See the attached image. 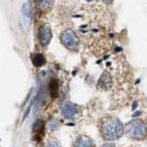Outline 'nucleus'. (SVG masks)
I'll list each match as a JSON object with an SVG mask.
<instances>
[{
  "label": "nucleus",
  "mask_w": 147,
  "mask_h": 147,
  "mask_svg": "<svg viewBox=\"0 0 147 147\" xmlns=\"http://www.w3.org/2000/svg\"><path fill=\"white\" fill-rule=\"evenodd\" d=\"M101 135L107 141L117 140L124 132V127L121 121L115 118H106L100 123Z\"/></svg>",
  "instance_id": "obj_1"
},
{
  "label": "nucleus",
  "mask_w": 147,
  "mask_h": 147,
  "mask_svg": "<svg viewBox=\"0 0 147 147\" xmlns=\"http://www.w3.org/2000/svg\"><path fill=\"white\" fill-rule=\"evenodd\" d=\"M126 134L133 140L144 139L147 135V125L141 119H133L125 126Z\"/></svg>",
  "instance_id": "obj_2"
},
{
  "label": "nucleus",
  "mask_w": 147,
  "mask_h": 147,
  "mask_svg": "<svg viewBox=\"0 0 147 147\" xmlns=\"http://www.w3.org/2000/svg\"><path fill=\"white\" fill-rule=\"evenodd\" d=\"M61 41L67 49L71 51L76 50L79 44V40L72 30H66L63 32L61 35Z\"/></svg>",
  "instance_id": "obj_3"
},
{
  "label": "nucleus",
  "mask_w": 147,
  "mask_h": 147,
  "mask_svg": "<svg viewBox=\"0 0 147 147\" xmlns=\"http://www.w3.org/2000/svg\"><path fill=\"white\" fill-rule=\"evenodd\" d=\"M52 31H51L50 27L47 25H41L38 30V38L40 44L42 46H46L50 43L51 40H52Z\"/></svg>",
  "instance_id": "obj_4"
},
{
  "label": "nucleus",
  "mask_w": 147,
  "mask_h": 147,
  "mask_svg": "<svg viewBox=\"0 0 147 147\" xmlns=\"http://www.w3.org/2000/svg\"><path fill=\"white\" fill-rule=\"evenodd\" d=\"M79 112V107L76 104L73 103H66L63 105L62 109V114L64 118L73 119H75L76 116Z\"/></svg>",
  "instance_id": "obj_5"
},
{
  "label": "nucleus",
  "mask_w": 147,
  "mask_h": 147,
  "mask_svg": "<svg viewBox=\"0 0 147 147\" xmlns=\"http://www.w3.org/2000/svg\"><path fill=\"white\" fill-rule=\"evenodd\" d=\"M75 147H93V142L88 136L81 135L76 139Z\"/></svg>",
  "instance_id": "obj_6"
},
{
  "label": "nucleus",
  "mask_w": 147,
  "mask_h": 147,
  "mask_svg": "<svg viewBox=\"0 0 147 147\" xmlns=\"http://www.w3.org/2000/svg\"><path fill=\"white\" fill-rule=\"evenodd\" d=\"M49 88L51 92V96L53 98H55L59 94V82L57 79H51L50 84H49Z\"/></svg>",
  "instance_id": "obj_7"
},
{
  "label": "nucleus",
  "mask_w": 147,
  "mask_h": 147,
  "mask_svg": "<svg viewBox=\"0 0 147 147\" xmlns=\"http://www.w3.org/2000/svg\"><path fill=\"white\" fill-rule=\"evenodd\" d=\"M32 63L35 67H41L45 63V57L41 53H36L32 56Z\"/></svg>",
  "instance_id": "obj_8"
},
{
  "label": "nucleus",
  "mask_w": 147,
  "mask_h": 147,
  "mask_svg": "<svg viewBox=\"0 0 147 147\" xmlns=\"http://www.w3.org/2000/svg\"><path fill=\"white\" fill-rule=\"evenodd\" d=\"M111 84V78L108 73H105L101 76L99 80V86H102V88H108V87Z\"/></svg>",
  "instance_id": "obj_9"
},
{
  "label": "nucleus",
  "mask_w": 147,
  "mask_h": 147,
  "mask_svg": "<svg viewBox=\"0 0 147 147\" xmlns=\"http://www.w3.org/2000/svg\"><path fill=\"white\" fill-rule=\"evenodd\" d=\"M45 147H62L60 142L56 139H49Z\"/></svg>",
  "instance_id": "obj_10"
},
{
  "label": "nucleus",
  "mask_w": 147,
  "mask_h": 147,
  "mask_svg": "<svg viewBox=\"0 0 147 147\" xmlns=\"http://www.w3.org/2000/svg\"><path fill=\"white\" fill-rule=\"evenodd\" d=\"M100 147H115V145L113 144H105L103 145H101Z\"/></svg>",
  "instance_id": "obj_11"
},
{
  "label": "nucleus",
  "mask_w": 147,
  "mask_h": 147,
  "mask_svg": "<svg viewBox=\"0 0 147 147\" xmlns=\"http://www.w3.org/2000/svg\"><path fill=\"white\" fill-rule=\"evenodd\" d=\"M103 1H104L106 4H111L113 0H103Z\"/></svg>",
  "instance_id": "obj_12"
}]
</instances>
